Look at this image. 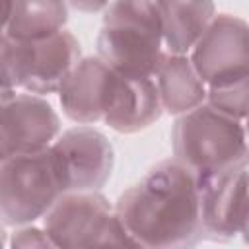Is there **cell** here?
Returning a JSON list of instances; mask_svg holds the SVG:
<instances>
[{
  "instance_id": "2e32d148",
  "label": "cell",
  "mask_w": 249,
  "mask_h": 249,
  "mask_svg": "<svg viewBox=\"0 0 249 249\" xmlns=\"http://www.w3.org/2000/svg\"><path fill=\"white\" fill-rule=\"evenodd\" d=\"M206 103L220 113L245 121L247 113V76L206 86Z\"/></svg>"
},
{
  "instance_id": "4fadbf2b",
  "label": "cell",
  "mask_w": 249,
  "mask_h": 249,
  "mask_svg": "<svg viewBox=\"0 0 249 249\" xmlns=\"http://www.w3.org/2000/svg\"><path fill=\"white\" fill-rule=\"evenodd\" d=\"M156 4L167 54H189L216 16L214 0H156Z\"/></svg>"
},
{
  "instance_id": "8fae6325",
  "label": "cell",
  "mask_w": 249,
  "mask_h": 249,
  "mask_svg": "<svg viewBox=\"0 0 249 249\" xmlns=\"http://www.w3.org/2000/svg\"><path fill=\"white\" fill-rule=\"evenodd\" d=\"M78 60L80 43L66 29L43 39L25 41V76L21 91L35 95L58 93Z\"/></svg>"
},
{
  "instance_id": "ba28073f",
  "label": "cell",
  "mask_w": 249,
  "mask_h": 249,
  "mask_svg": "<svg viewBox=\"0 0 249 249\" xmlns=\"http://www.w3.org/2000/svg\"><path fill=\"white\" fill-rule=\"evenodd\" d=\"M189 60L206 86L247 76V25L231 14L214 16L189 51Z\"/></svg>"
},
{
  "instance_id": "7c38bea8",
  "label": "cell",
  "mask_w": 249,
  "mask_h": 249,
  "mask_svg": "<svg viewBox=\"0 0 249 249\" xmlns=\"http://www.w3.org/2000/svg\"><path fill=\"white\" fill-rule=\"evenodd\" d=\"M163 113L158 86L150 76L119 74L111 91L103 123L124 134H132L154 124Z\"/></svg>"
},
{
  "instance_id": "3957f363",
  "label": "cell",
  "mask_w": 249,
  "mask_h": 249,
  "mask_svg": "<svg viewBox=\"0 0 249 249\" xmlns=\"http://www.w3.org/2000/svg\"><path fill=\"white\" fill-rule=\"evenodd\" d=\"M245 121L220 113L206 101L179 115L171 130L175 160L196 181L245 160Z\"/></svg>"
},
{
  "instance_id": "6da1fadb",
  "label": "cell",
  "mask_w": 249,
  "mask_h": 249,
  "mask_svg": "<svg viewBox=\"0 0 249 249\" xmlns=\"http://www.w3.org/2000/svg\"><path fill=\"white\" fill-rule=\"evenodd\" d=\"M113 210L132 247H191L204 237L198 181L175 158L156 163Z\"/></svg>"
},
{
  "instance_id": "9c48e42d",
  "label": "cell",
  "mask_w": 249,
  "mask_h": 249,
  "mask_svg": "<svg viewBox=\"0 0 249 249\" xmlns=\"http://www.w3.org/2000/svg\"><path fill=\"white\" fill-rule=\"evenodd\" d=\"M60 132L53 105L35 93H16L0 103V161L51 146Z\"/></svg>"
},
{
  "instance_id": "44dd1931",
  "label": "cell",
  "mask_w": 249,
  "mask_h": 249,
  "mask_svg": "<svg viewBox=\"0 0 249 249\" xmlns=\"http://www.w3.org/2000/svg\"><path fill=\"white\" fill-rule=\"evenodd\" d=\"M2 245H6V231H4V228H2V224H0V247Z\"/></svg>"
},
{
  "instance_id": "e0dca14e",
  "label": "cell",
  "mask_w": 249,
  "mask_h": 249,
  "mask_svg": "<svg viewBox=\"0 0 249 249\" xmlns=\"http://www.w3.org/2000/svg\"><path fill=\"white\" fill-rule=\"evenodd\" d=\"M25 76V41L0 31V88L21 89Z\"/></svg>"
},
{
  "instance_id": "7a4b0ae2",
  "label": "cell",
  "mask_w": 249,
  "mask_h": 249,
  "mask_svg": "<svg viewBox=\"0 0 249 249\" xmlns=\"http://www.w3.org/2000/svg\"><path fill=\"white\" fill-rule=\"evenodd\" d=\"M97 56L119 74L154 78L165 56L156 0H111L103 10Z\"/></svg>"
},
{
  "instance_id": "d6986e66",
  "label": "cell",
  "mask_w": 249,
  "mask_h": 249,
  "mask_svg": "<svg viewBox=\"0 0 249 249\" xmlns=\"http://www.w3.org/2000/svg\"><path fill=\"white\" fill-rule=\"evenodd\" d=\"M72 8H76L78 12H84V14H93V12H101L105 10V6L111 2V0H66Z\"/></svg>"
},
{
  "instance_id": "ffe728a7",
  "label": "cell",
  "mask_w": 249,
  "mask_h": 249,
  "mask_svg": "<svg viewBox=\"0 0 249 249\" xmlns=\"http://www.w3.org/2000/svg\"><path fill=\"white\" fill-rule=\"evenodd\" d=\"M10 8H12V0H0V31H6Z\"/></svg>"
},
{
  "instance_id": "5b68a950",
  "label": "cell",
  "mask_w": 249,
  "mask_h": 249,
  "mask_svg": "<svg viewBox=\"0 0 249 249\" xmlns=\"http://www.w3.org/2000/svg\"><path fill=\"white\" fill-rule=\"evenodd\" d=\"M54 247L130 245L109 200L97 191H66L43 216Z\"/></svg>"
},
{
  "instance_id": "ac0fdd59",
  "label": "cell",
  "mask_w": 249,
  "mask_h": 249,
  "mask_svg": "<svg viewBox=\"0 0 249 249\" xmlns=\"http://www.w3.org/2000/svg\"><path fill=\"white\" fill-rule=\"evenodd\" d=\"M10 245L12 247H54V243L47 235V231L43 228H37L31 224L18 226V230L12 233Z\"/></svg>"
},
{
  "instance_id": "277c9868",
  "label": "cell",
  "mask_w": 249,
  "mask_h": 249,
  "mask_svg": "<svg viewBox=\"0 0 249 249\" xmlns=\"http://www.w3.org/2000/svg\"><path fill=\"white\" fill-rule=\"evenodd\" d=\"M64 193L56 156L51 146L16 154L0 161V224L23 226L43 218Z\"/></svg>"
},
{
  "instance_id": "52a82bcc",
  "label": "cell",
  "mask_w": 249,
  "mask_h": 249,
  "mask_svg": "<svg viewBox=\"0 0 249 249\" xmlns=\"http://www.w3.org/2000/svg\"><path fill=\"white\" fill-rule=\"evenodd\" d=\"M204 237L231 239L247 231V158L198 181Z\"/></svg>"
},
{
  "instance_id": "5bb4252c",
  "label": "cell",
  "mask_w": 249,
  "mask_h": 249,
  "mask_svg": "<svg viewBox=\"0 0 249 249\" xmlns=\"http://www.w3.org/2000/svg\"><path fill=\"white\" fill-rule=\"evenodd\" d=\"M163 111L183 115L206 101V84L193 68L187 54L163 56L158 72L154 74Z\"/></svg>"
},
{
  "instance_id": "9a60e30c",
  "label": "cell",
  "mask_w": 249,
  "mask_h": 249,
  "mask_svg": "<svg viewBox=\"0 0 249 249\" xmlns=\"http://www.w3.org/2000/svg\"><path fill=\"white\" fill-rule=\"evenodd\" d=\"M66 19V0H12L6 33L19 41H35L64 29Z\"/></svg>"
},
{
  "instance_id": "8992f818",
  "label": "cell",
  "mask_w": 249,
  "mask_h": 249,
  "mask_svg": "<svg viewBox=\"0 0 249 249\" xmlns=\"http://www.w3.org/2000/svg\"><path fill=\"white\" fill-rule=\"evenodd\" d=\"M56 156L64 193L66 191H99L111 177L115 152L107 136L88 124H78L51 142Z\"/></svg>"
},
{
  "instance_id": "30bf717a",
  "label": "cell",
  "mask_w": 249,
  "mask_h": 249,
  "mask_svg": "<svg viewBox=\"0 0 249 249\" xmlns=\"http://www.w3.org/2000/svg\"><path fill=\"white\" fill-rule=\"evenodd\" d=\"M115 78L117 72L99 56L80 58L58 89L64 115L78 124L101 121L111 99Z\"/></svg>"
}]
</instances>
